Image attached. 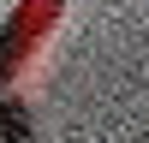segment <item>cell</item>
<instances>
[{"instance_id":"cell-2","label":"cell","mask_w":149,"mask_h":143,"mask_svg":"<svg viewBox=\"0 0 149 143\" xmlns=\"http://www.w3.org/2000/svg\"><path fill=\"white\" fill-rule=\"evenodd\" d=\"M0 143H30V113H24V101H0Z\"/></svg>"},{"instance_id":"cell-3","label":"cell","mask_w":149,"mask_h":143,"mask_svg":"<svg viewBox=\"0 0 149 143\" xmlns=\"http://www.w3.org/2000/svg\"><path fill=\"white\" fill-rule=\"evenodd\" d=\"M137 143H149V137H137Z\"/></svg>"},{"instance_id":"cell-1","label":"cell","mask_w":149,"mask_h":143,"mask_svg":"<svg viewBox=\"0 0 149 143\" xmlns=\"http://www.w3.org/2000/svg\"><path fill=\"white\" fill-rule=\"evenodd\" d=\"M60 6H66V0H18V12H12L6 30H0V90H6L12 72L24 66V54L60 24Z\"/></svg>"}]
</instances>
